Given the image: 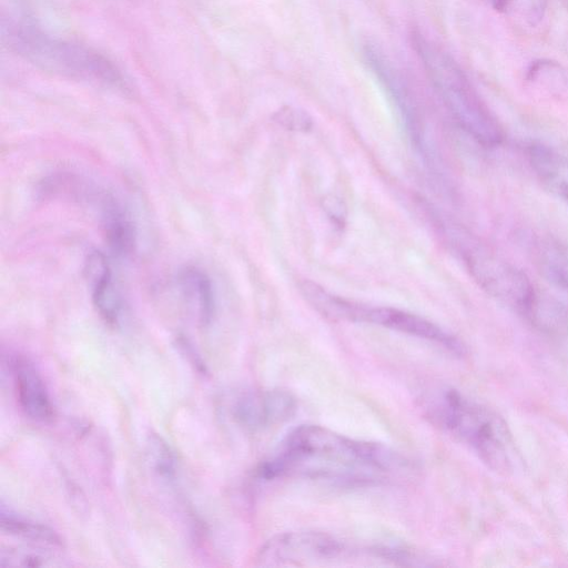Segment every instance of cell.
<instances>
[{"label":"cell","mask_w":568,"mask_h":568,"mask_svg":"<svg viewBox=\"0 0 568 568\" xmlns=\"http://www.w3.org/2000/svg\"><path fill=\"white\" fill-rule=\"evenodd\" d=\"M408 469L405 457L385 445L353 439L318 425H300L258 465L256 476L365 487L387 483Z\"/></svg>","instance_id":"obj_1"},{"label":"cell","mask_w":568,"mask_h":568,"mask_svg":"<svg viewBox=\"0 0 568 568\" xmlns=\"http://www.w3.org/2000/svg\"><path fill=\"white\" fill-rule=\"evenodd\" d=\"M1 41L9 51L44 72L129 90L121 70L105 55L84 44L48 34L34 24L3 17Z\"/></svg>","instance_id":"obj_2"},{"label":"cell","mask_w":568,"mask_h":568,"mask_svg":"<svg viewBox=\"0 0 568 568\" xmlns=\"http://www.w3.org/2000/svg\"><path fill=\"white\" fill-rule=\"evenodd\" d=\"M423 409L429 422L466 445L490 468L508 473L517 462L505 420L487 406L450 387L426 394Z\"/></svg>","instance_id":"obj_3"},{"label":"cell","mask_w":568,"mask_h":568,"mask_svg":"<svg viewBox=\"0 0 568 568\" xmlns=\"http://www.w3.org/2000/svg\"><path fill=\"white\" fill-rule=\"evenodd\" d=\"M412 40L432 84L456 124L484 146L500 144L504 132L499 122L456 61L419 32H414Z\"/></svg>","instance_id":"obj_4"},{"label":"cell","mask_w":568,"mask_h":568,"mask_svg":"<svg viewBox=\"0 0 568 568\" xmlns=\"http://www.w3.org/2000/svg\"><path fill=\"white\" fill-rule=\"evenodd\" d=\"M365 561L382 565L381 546H356L333 534L296 530L275 535L255 556L261 567H321Z\"/></svg>","instance_id":"obj_5"},{"label":"cell","mask_w":568,"mask_h":568,"mask_svg":"<svg viewBox=\"0 0 568 568\" xmlns=\"http://www.w3.org/2000/svg\"><path fill=\"white\" fill-rule=\"evenodd\" d=\"M453 243L474 281L500 303L535 316L537 295L529 277L514 263L479 243L453 232Z\"/></svg>","instance_id":"obj_6"},{"label":"cell","mask_w":568,"mask_h":568,"mask_svg":"<svg viewBox=\"0 0 568 568\" xmlns=\"http://www.w3.org/2000/svg\"><path fill=\"white\" fill-rule=\"evenodd\" d=\"M296 408V398L288 390L272 388L240 394L231 412L240 426L256 432L288 420Z\"/></svg>","instance_id":"obj_7"},{"label":"cell","mask_w":568,"mask_h":568,"mask_svg":"<svg viewBox=\"0 0 568 568\" xmlns=\"http://www.w3.org/2000/svg\"><path fill=\"white\" fill-rule=\"evenodd\" d=\"M359 323H371L433 342L457 356L465 354V346L456 336L435 323L406 311L394 307L363 305Z\"/></svg>","instance_id":"obj_8"},{"label":"cell","mask_w":568,"mask_h":568,"mask_svg":"<svg viewBox=\"0 0 568 568\" xmlns=\"http://www.w3.org/2000/svg\"><path fill=\"white\" fill-rule=\"evenodd\" d=\"M16 398L23 414L37 423H51L55 416L49 389L37 366L26 356L11 362Z\"/></svg>","instance_id":"obj_9"},{"label":"cell","mask_w":568,"mask_h":568,"mask_svg":"<svg viewBox=\"0 0 568 568\" xmlns=\"http://www.w3.org/2000/svg\"><path fill=\"white\" fill-rule=\"evenodd\" d=\"M364 57L368 67L376 78H378L398 109L408 128L407 130L410 131L412 135L418 136L422 130L418 106L402 74L396 70L379 47L375 44H365Z\"/></svg>","instance_id":"obj_10"},{"label":"cell","mask_w":568,"mask_h":568,"mask_svg":"<svg viewBox=\"0 0 568 568\" xmlns=\"http://www.w3.org/2000/svg\"><path fill=\"white\" fill-rule=\"evenodd\" d=\"M85 273L97 312L108 325L118 326L122 316V301L104 255L100 252L91 253L85 262Z\"/></svg>","instance_id":"obj_11"},{"label":"cell","mask_w":568,"mask_h":568,"mask_svg":"<svg viewBox=\"0 0 568 568\" xmlns=\"http://www.w3.org/2000/svg\"><path fill=\"white\" fill-rule=\"evenodd\" d=\"M527 158L538 180L568 204V156L542 143H531Z\"/></svg>","instance_id":"obj_12"},{"label":"cell","mask_w":568,"mask_h":568,"mask_svg":"<svg viewBox=\"0 0 568 568\" xmlns=\"http://www.w3.org/2000/svg\"><path fill=\"white\" fill-rule=\"evenodd\" d=\"M101 220L110 248L118 255L130 254L135 246V227L129 212L112 196L100 200Z\"/></svg>","instance_id":"obj_13"},{"label":"cell","mask_w":568,"mask_h":568,"mask_svg":"<svg viewBox=\"0 0 568 568\" xmlns=\"http://www.w3.org/2000/svg\"><path fill=\"white\" fill-rule=\"evenodd\" d=\"M178 284L183 296L196 307L202 325L211 323L214 315V293L209 276L195 266H186L179 272Z\"/></svg>","instance_id":"obj_14"},{"label":"cell","mask_w":568,"mask_h":568,"mask_svg":"<svg viewBox=\"0 0 568 568\" xmlns=\"http://www.w3.org/2000/svg\"><path fill=\"white\" fill-rule=\"evenodd\" d=\"M298 291L304 300L324 317L354 322L358 303L337 296L311 280L301 281Z\"/></svg>","instance_id":"obj_15"},{"label":"cell","mask_w":568,"mask_h":568,"mask_svg":"<svg viewBox=\"0 0 568 568\" xmlns=\"http://www.w3.org/2000/svg\"><path fill=\"white\" fill-rule=\"evenodd\" d=\"M0 526L1 531L4 535L18 537L20 539L51 548L63 547L62 538L53 529L45 525L20 517L11 510H6L3 507L1 508Z\"/></svg>","instance_id":"obj_16"},{"label":"cell","mask_w":568,"mask_h":568,"mask_svg":"<svg viewBox=\"0 0 568 568\" xmlns=\"http://www.w3.org/2000/svg\"><path fill=\"white\" fill-rule=\"evenodd\" d=\"M527 81L550 93H568V70L560 63L539 59L530 63L526 73Z\"/></svg>","instance_id":"obj_17"},{"label":"cell","mask_w":568,"mask_h":568,"mask_svg":"<svg viewBox=\"0 0 568 568\" xmlns=\"http://www.w3.org/2000/svg\"><path fill=\"white\" fill-rule=\"evenodd\" d=\"M495 10L516 18L528 27L537 26L545 17L547 0H490Z\"/></svg>","instance_id":"obj_18"},{"label":"cell","mask_w":568,"mask_h":568,"mask_svg":"<svg viewBox=\"0 0 568 568\" xmlns=\"http://www.w3.org/2000/svg\"><path fill=\"white\" fill-rule=\"evenodd\" d=\"M60 565L59 559L49 550L2 546L0 551L1 567H54Z\"/></svg>","instance_id":"obj_19"},{"label":"cell","mask_w":568,"mask_h":568,"mask_svg":"<svg viewBox=\"0 0 568 568\" xmlns=\"http://www.w3.org/2000/svg\"><path fill=\"white\" fill-rule=\"evenodd\" d=\"M149 456L154 471L166 480H173L176 475V459L170 446L158 435H151Z\"/></svg>","instance_id":"obj_20"},{"label":"cell","mask_w":568,"mask_h":568,"mask_svg":"<svg viewBox=\"0 0 568 568\" xmlns=\"http://www.w3.org/2000/svg\"><path fill=\"white\" fill-rule=\"evenodd\" d=\"M273 120L288 131L307 132L313 126V119L306 111L291 105L278 109Z\"/></svg>","instance_id":"obj_21"},{"label":"cell","mask_w":568,"mask_h":568,"mask_svg":"<svg viewBox=\"0 0 568 568\" xmlns=\"http://www.w3.org/2000/svg\"><path fill=\"white\" fill-rule=\"evenodd\" d=\"M564 2V4L566 6V8L568 9V0H561Z\"/></svg>","instance_id":"obj_22"}]
</instances>
